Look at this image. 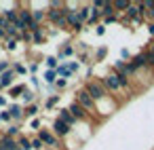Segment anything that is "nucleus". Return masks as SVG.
<instances>
[{"label":"nucleus","instance_id":"obj_18","mask_svg":"<svg viewBox=\"0 0 154 150\" xmlns=\"http://www.w3.org/2000/svg\"><path fill=\"white\" fill-rule=\"evenodd\" d=\"M57 78H59V76H57V70H47V72H45V80H47L51 87L57 83Z\"/></svg>","mask_w":154,"mask_h":150},{"label":"nucleus","instance_id":"obj_12","mask_svg":"<svg viewBox=\"0 0 154 150\" xmlns=\"http://www.w3.org/2000/svg\"><path fill=\"white\" fill-rule=\"evenodd\" d=\"M74 53H76V49H74L70 42H66V45L61 47V51L57 53V59H59V61H61V59H68V57H72Z\"/></svg>","mask_w":154,"mask_h":150},{"label":"nucleus","instance_id":"obj_17","mask_svg":"<svg viewBox=\"0 0 154 150\" xmlns=\"http://www.w3.org/2000/svg\"><path fill=\"white\" fill-rule=\"evenodd\" d=\"M78 17H80V21L87 26V21H89V5H80V7H78Z\"/></svg>","mask_w":154,"mask_h":150},{"label":"nucleus","instance_id":"obj_14","mask_svg":"<svg viewBox=\"0 0 154 150\" xmlns=\"http://www.w3.org/2000/svg\"><path fill=\"white\" fill-rule=\"evenodd\" d=\"M112 5H114V11H116V13H125V11L131 7V2H129V0H114Z\"/></svg>","mask_w":154,"mask_h":150},{"label":"nucleus","instance_id":"obj_16","mask_svg":"<svg viewBox=\"0 0 154 150\" xmlns=\"http://www.w3.org/2000/svg\"><path fill=\"white\" fill-rule=\"evenodd\" d=\"M23 112H26V116H30V118H36V116H38V112H40V106H38V104L26 106V108H23Z\"/></svg>","mask_w":154,"mask_h":150},{"label":"nucleus","instance_id":"obj_9","mask_svg":"<svg viewBox=\"0 0 154 150\" xmlns=\"http://www.w3.org/2000/svg\"><path fill=\"white\" fill-rule=\"evenodd\" d=\"M0 146H2L5 150H19L17 139H15V137H9L7 133H2V135H0Z\"/></svg>","mask_w":154,"mask_h":150},{"label":"nucleus","instance_id":"obj_13","mask_svg":"<svg viewBox=\"0 0 154 150\" xmlns=\"http://www.w3.org/2000/svg\"><path fill=\"white\" fill-rule=\"evenodd\" d=\"M59 120H63V123H66V125H70V127H74V125L78 123V120L70 114V110H68V108H61V110H59Z\"/></svg>","mask_w":154,"mask_h":150},{"label":"nucleus","instance_id":"obj_24","mask_svg":"<svg viewBox=\"0 0 154 150\" xmlns=\"http://www.w3.org/2000/svg\"><path fill=\"white\" fill-rule=\"evenodd\" d=\"M5 40H7V49L9 51H15L17 45H19V38H5Z\"/></svg>","mask_w":154,"mask_h":150},{"label":"nucleus","instance_id":"obj_32","mask_svg":"<svg viewBox=\"0 0 154 150\" xmlns=\"http://www.w3.org/2000/svg\"><path fill=\"white\" fill-rule=\"evenodd\" d=\"M106 53H108V49H106V47H99V49H97V55H95V61L103 59V57H106Z\"/></svg>","mask_w":154,"mask_h":150},{"label":"nucleus","instance_id":"obj_30","mask_svg":"<svg viewBox=\"0 0 154 150\" xmlns=\"http://www.w3.org/2000/svg\"><path fill=\"white\" fill-rule=\"evenodd\" d=\"M13 118H11V114H9V110H0V123H11Z\"/></svg>","mask_w":154,"mask_h":150},{"label":"nucleus","instance_id":"obj_41","mask_svg":"<svg viewBox=\"0 0 154 150\" xmlns=\"http://www.w3.org/2000/svg\"><path fill=\"white\" fill-rule=\"evenodd\" d=\"M0 47H2V42H0Z\"/></svg>","mask_w":154,"mask_h":150},{"label":"nucleus","instance_id":"obj_23","mask_svg":"<svg viewBox=\"0 0 154 150\" xmlns=\"http://www.w3.org/2000/svg\"><path fill=\"white\" fill-rule=\"evenodd\" d=\"M30 142H32V150H47L45 144H42L38 137H30Z\"/></svg>","mask_w":154,"mask_h":150},{"label":"nucleus","instance_id":"obj_29","mask_svg":"<svg viewBox=\"0 0 154 150\" xmlns=\"http://www.w3.org/2000/svg\"><path fill=\"white\" fill-rule=\"evenodd\" d=\"M30 129H34V131H40V129H42V123H40V118H38V116H36V118H32Z\"/></svg>","mask_w":154,"mask_h":150},{"label":"nucleus","instance_id":"obj_31","mask_svg":"<svg viewBox=\"0 0 154 150\" xmlns=\"http://www.w3.org/2000/svg\"><path fill=\"white\" fill-rule=\"evenodd\" d=\"M63 7H66V2H61V0H51L47 9H63Z\"/></svg>","mask_w":154,"mask_h":150},{"label":"nucleus","instance_id":"obj_25","mask_svg":"<svg viewBox=\"0 0 154 150\" xmlns=\"http://www.w3.org/2000/svg\"><path fill=\"white\" fill-rule=\"evenodd\" d=\"M68 83H70V80H66V78H57V83L53 85V89H55V91H61V89L68 87Z\"/></svg>","mask_w":154,"mask_h":150},{"label":"nucleus","instance_id":"obj_15","mask_svg":"<svg viewBox=\"0 0 154 150\" xmlns=\"http://www.w3.org/2000/svg\"><path fill=\"white\" fill-rule=\"evenodd\" d=\"M17 146H19V150H32V142H30L28 135H19L17 137Z\"/></svg>","mask_w":154,"mask_h":150},{"label":"nucleus","instance_id":"obj_34","mask_svg":"<svg viewBox=\"0 0 154 150\" xmlns=\"http://www.w3.org/2000/svg\"><path fill=\"white\" fill-rule=\"evenodd\" d=\"M28 72L32 74V76H36V72H38V64L34 61V64H30V68H28Z\"/></svg>","mask_w":154,"mask_h":150},{"label":"nucleus","instance_id":"obj_38","mask_svg":"<svg viewBox=\"0 0 154 150\" xmlns=\"http://www.w3.org/2000/svg\"><path fill=\"white\" fill-rule=\"evenodd\" d=\"M148 32H150V34L154 36V23H148Z\"/></svg>","mask_w":154,"mask_h":150},{"label":"nucleus","instance_id":"obj_40","mask_svg":"<svg viewBox=\"0 0 154 150\" xmlns=\"http://www.w3.org/2000/svg\"><path fill=\"white\" fill-rule=\"evenodd\" d=\"M0 150H5V148H2V146H0Z\"/></svg>","mask_w":154,"mask_h":150},{"label":"nucleus","instance_id":"obj_20","mask_svg":"<svg viewBox=\"0 0 154 150\" xmlns=\"http://www.w3.org/2000/svg\"><path fill=\"white\" fill-rule=\"evenodd\" d=\"M21 99H23V104H21L23 108H26V106H32V104H34V93H32L30 89H26L23 95H21Z\"/></svg>","mask_w":154,"mask_h":150},{"label":"nucleus","instance_id":"obj_28","mask_svg":"<svg viewBox=\"0 0 154 150\" xmlns=\"http://www.w3.org/2000/svg\"><path fill=\"white\" fill-rule=\"evenodd\" d=\"M19 40H23V42H28V45H32V42H34V38H32V32H21V36H19Z\"/></svg>","mask_w":154,"mask_h":150},{"label":"nucleus","instance_id":"obj_8","mask_svg":"<svg viewBox=\"0 0 154 150\" xmlns=\"http://www.w3.org/2000/svg\"><path fill=\"white\" fill-rule=\"evenodd\" d=\"M7 110H9V114H11V118H13V120H19V123H21V120H23V116H26V112H23V106H21V104H9V108H7Z\"/></svg>","mask_w":154,"mask_h":150},{"label":"nucleus","instance_id":"obj_7","mask_svg":"<svg viewBox=\"0 0 154 150\" xmlns=\"http://www.w3.org/2000/svg\"><path fill=\"white\" fill-rule=\"evenodd\" d=\"M15 78H17V74H15L13 70L2 72V74H0V89H11L13 83H15Z\"/></svg>","mask_w":154,"mask_h":150},{"label":"nucleus","instance_id":"obj_22","mask_svg":"<svg viewBox=\"0 0 154 150\" xmlns=\"http://www.w3.org/2000/svg\"><path fill=\"white\" fill-rule=\"evenodd\" d=\"M59 104V95H49V99H47V104H45V108L47 110H51L53 106H57Z\"/></svg>","mask_w":154,"mask_h":150},{"label":"nucleus","instance_id":"obj_6","mask_svg":"<svg viewBox=\"0 0 154 150\" xmlns=\"http://www.w3.org/2000/svg\"><path fill=\"white\" fill-rule=\"evenodd\" d=\"M68 110H70V114H72L76 120H87V118H89V112H87L80 104H76V102H72V104L68 106Z\"/></svg>","mask_w":154,"mask_h":150},{"label":"nucleus","instance_id":"obj_27","mask_svg":"<svg viewBox=\"0 0 154 150\" xmlns=\"http://www.w3.org/2000/svg\"><path fill=\"white\" fill-rule=\"evenodd\" d=\"M78 68H80V61H68V70H70V74H72V76L78 72Z\"/></svg>","mask_w":154,"mask_h":150},{"label":"nucleus","instance_id":"obj_19","mask_svg":"<svg viewBox=\"0 0 154 150\" xmlns=\"http://www.w3.org/2000/svg\"><path fill=\"white\" fill-rule=\"evenodd\" d=\"M26 89H28L26 85H13V87L9 89V93H11V97H19V95H23Z\"/></svg>","mask_w":154,"mask_h":150},{"label":"nucleus","instance_id":"obj_21","mask_svg":"<svg viewBox=\"0 0 154 150\" xmlns=\"http://www.w3.org/2000/svg\"><path fill=\"white\" fill-rule=\"evenodd\" d=\"M45 64H47V68H49V70H57V68H59V59H57V57H53V55H51V57H47V59H45Z\"/></svg>","mask_w":154,"mask_h":150},{"label":"nucleus","instance_id":"obj_10","mask_svg":"<svg viewBox=\"0 0 154 150\" xmlns=\"http://www.w3.org/2000/svg\"><path fill=\"white\" fill-rule=\"evenodd\" d=\"M99 19H101V11L91 2V5H89V21H87V26H95Z\"/></svg>","mask_w":154,"mask_h":150},{"label":"nucleus","instance_id":"obj_35","mask_svg":"<svg viewBox=\"0 0 154 150\" xmlns=\"http://www.w3.org/2000/svg\"><path fill=\"white\" fill-rule=\"evenodd\" d=\"M116 19H118L116 15H112V17H103V26H110V23H114Z\"/></svg>","mask_w":154,"mask_h":150},{"label":"nucleus","instance_id":"obj_33","mask_svg":"<svg viewBox=\"0 0 154 150\" xmlns=\"http://www.w3.org/2000/svg\"><path fill=\"white\" fill-rule=\"evenodd\" d=\"M7 70H11V61L2 59V61H0V74H2V72H7Z\"/></svg>","mask_w":154,"mask_h":150},{"label":"nucleus","instance_id":"obj_11","mask_svg":"<svg viewBox=\"0 0 154 150\" xmlns=\"http://www.w3.org/2000/svg\"><path fill=\"white\" fill-rule=\"evenodd\" d=\"M32 19H34L36 26H45V21H47V9H36V11H32Z\"/></svg>","mask_w":154,"mask_h":150},{"label":"nucleus","instance_id":"obj_36","mask_svg":"<svg viewBox=\"0 0 154 150\" xmlns=\"http://www.w3.org/2000/svg\"><path fill=\"white\" fill-rule=\"evenodd\" d=\"M0 108H5V110L9 108V99H7L5 95H0Z\"/></svg>","mask_w":154,"mask_h":150},{"label":"nucleus","instance_id":"obj_5","mask_svg":"<svg viewBox=\"0 0 154 150\" xmlns=\"http://www.w3.org/2000/svg\"><path fill=\"white\" fill-rule=\"evenodd\" d=\"M51 129H53V135H55V137H59V139H61V137H68V135H70V131H72V127H70V125H66V123H63V120H59V118H55V120H53Z\"/></svg>","mask_w":154,"mask_h":150},{"label":"nucleus","instance_id":"obj_37","mask_svg":"<svg viewBox=\"0 0 154 150\" xmlns=\"http://www.w3.org/2000/svg\"><path fill=\"white\" fill-rule=\"evenodd\" d=\"M95 32H97V34H99V36H101V34H103V32H106V26H103V23H99V26H97V30H95Z\"/></svg>","mask_w":154,"mask_h":150},{"label":"nucleus","instance_id":"obj_1","mask_svg":"<svg viewBox=\"0 0 154 150\" xmlns=\"http://www.w3.org/2000/svg\"><path fill=\"white\" fill-rule=\"evenodd\" d=\"M82 89H85V91L95 99V104H97V102H101V99H106V97H110V93L106 91V87H103V83H101V80H87Z\"/></svg>","mask_w":154,"mask_h":150},{"label":"nucleus","instance_id":"obj_3","mask_svg":"<svg viewBox=\"0 0 154 150\" xmlns=\"http://www.w3.org/2000/svg\"><path fill=\"white\" fill-rule=\"evenodd\" d=\"M17 21L21 23L23 32H30V28L34 26V19H32V9H30L26 2H21V5H19V19H17Z\"/></svg>","mask_w":154,"mask_h":150},{"label":"nucleus","instance_id":"obj_2","mask_svg":"<svg viewBox=\"0 0 154 150\" xmlns=\"http://www.w3.org/2000/svg\"><path fill=\"white\" fill-rule=\"evenodd\" d=\"M76 104H80V106L89 112V116L97 112V104H95V99H93V97H91L85 89H80V91L76 93Z\"/></svg>","mask_w":154,"mask_h":150},{"label":"nucleus","instance_id":"obj_4","mask_svg":"<svg viewBox=\"0 0 154 150\" xmlns=\"http://www.w3.org/2000/svg\"><path fill=\"white\" fill-rule=\"evenodd\" d=\"M101 83H103V87H106L108 93H120V91H122V87H120V78H118L116 72L106 74V76L101 78Z\"/></svg>","mask_w":154,"mask_h":150},{"label":"nucleus","instance_id":"obj_26","mask_svg":"<svg viewBox=\"0 0 154 150\" xmlns=\"http://www.w3.org/2000/svg\"><path fill=\"white\" fill-rule=\"evenodd\" d=\"M7 135H9V137H15V139H17V137H19V127H17V125H11V127L7 129Z\"/></svg>","mask_w":154,"mask_h":150},{"label":"nucleus","instance_id":"obj_39","mask_svg":"<svg viewBox=\"0 0 154 150\" xmlns=\"http://www.w3.org/2000/svg\"><path fill=\"white\" fill-rule=\"evenodd\" d=\"M150 51H152V53H154V45H152V47H150Z\"/></svg>","mask_w":154,"mask_h":150}]
</instances>
